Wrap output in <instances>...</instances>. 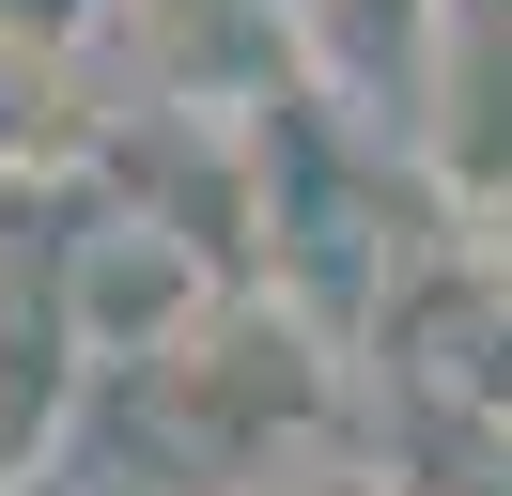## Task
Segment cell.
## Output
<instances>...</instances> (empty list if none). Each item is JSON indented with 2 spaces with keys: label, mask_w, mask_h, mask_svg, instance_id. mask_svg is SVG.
Listing matches in <instances>:
<instances>
[{
  "label": "cell",
  "mask_w": 512,
  "mask_h": 496,
  "mask_svg": "<svg viewBox=\"0 0 512 496\" xmlns=\"http://www.w3.org/2000/svg\"><path fill=\"white\" fill-rule=\"evenodd\" d=\"M140 434L187 496H357L373 481V357L311 310L233 295L171 372H140Z\"/></svg>",
  "instance_id": "1"
},
{
  "label": "cell",
  "mask_w": 512,
  "mask_h": 496,
  "mask_svg": "<svg viewBox=\"0 0 512 496\" xmlns=\"http://www.w3.org/2000/svg\"><path fill=\"white\" fill-rule=\"evenodd\" d=\"M47 310H63V341L94 372H171L233 310V264L187 233V217H156L140 186H109V202L63 233V264H47Z\"/></svg>",
  "instance_id": "2"
},
{
  "label": "cell",
  "mask_w": 512,
  "mask_h": 496,
  "mask_svg": "<svg viewBox=\"0 0 512 496\" xmlns=\"http://www.w3.org/2000/svg\"><path fill=\"white\" fill-rule=\"evenodd\" d=\"M404 155L435 186V217L512 233V0H450L435 47L404 78Z\"/></svg>",
  "instance_id": "3"
},
{
  "label": "cell",
  "mask_w": 512,
  "mask_h": 496,
  "mask_svg": "<svg viewBox=\"0 0 512 496\" xmlns=\"http://www.w3.org/2000/svg\"><path fill=\"white\" fill-rule=\"evenodd\" d=\"M94 388L109 372L63 341V310H16L0 295V496H63L78 481V434H94Z\"/></svg>",
  "instance_id": "4"
},
{
  "label": "cell",
  "mask_w": 512,
  "mask_h": 496,
  "mask_svg": "<svg viewBox=\"0 0 512 496\" xmlns=\"http://www.w3.org/2000/svg\"><path fill=\"white\" fill-rule=\"evenodd\" d=\"M94 155H109V109L78 93V62L0 47V186H78Z\"/></svg>",
  "instance_id": "5"
},
{
  "label": "cell",
  "mask_w": 512,
  "mask_h": 496,
  "mask_svg": "<svg viewBox=\"0 0 512 496\" xmlns=\"http://www.w3.org/2000/svg\"><path fill=\"white\" fill-rule=\"evenodd\" d=\"M109 31V0H0V47H47V62H78Z\"/></svg>",
  "instance_id": "6"
},
{
  "label": "cell",
  "mask_w": 512,
  "mask_h": 496,
  "mask_svg": "<svg viewBox=\"0 0 512 496\" xmlns=\"http://www.w3.org/2000/svg\"><path fill=\"white\" fill-rule=\"evenodd\" d=\"M357 496H512V481H450V465H373Z\"/></svg>",
  "instance_id": "7"
},
{
  "label": "cell",
  "mask_w": 512,
  "mask_h": 496,
  "mask_svg": "<svg viewBox=\"0 0 512 496\" xmlns=\"http://www.w3.org/2000/svg\"><path fill=\"white\" fill-rule=\"evenodd\" d=\"M63 496H187V481H171V465H78Z\"/></svg>",
  "instance_id": "8"
}]
</instances>
